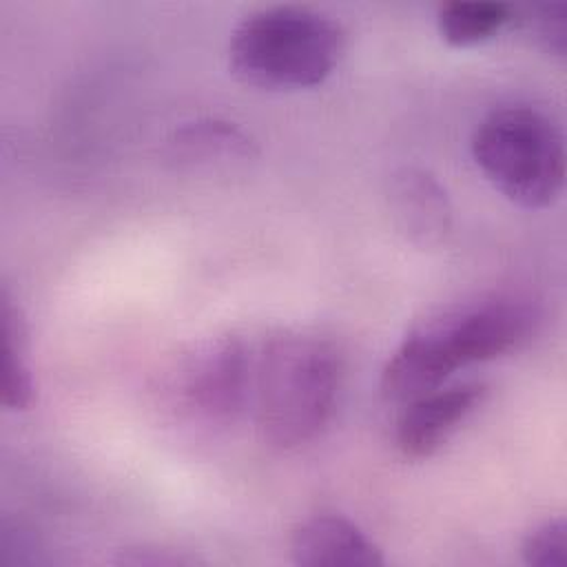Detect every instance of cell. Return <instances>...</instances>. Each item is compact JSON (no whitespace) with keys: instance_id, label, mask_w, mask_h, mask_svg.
Segmentation results:
<instances>
[{"instance_id":"cell-12","label":"cell","mask_w":567,"mask_h":567,"mask_svg":"<svg viewBox=\"0 0 567 567\" xmlns=\"http://www.w3.org/2000/svg\"><path fill=\"white\" fill-rule=\"evenodd\" d=\"M523 560L532 567L567 565V523L563 516L547 518L527 532L520 545Z\"/></svg>"},{"instance_id":"cell-3","label":"cell","mask_w":567,"mask_h":567,"mask_svg":"<svg viewBox=\"0 0 567 567\" xmlns=\"http://www.w3.org/2000/svg\"><path fill=\"white\" fill-rule=\"evenodd\" d=\"M346 35L328 16L272 7L248 16L230 38L233 73L250 86L268 91L310 89L339 64Z\"/></svg>"},{"instance_id":"cell-8","label":"cell","mask_w":567,"mask_h":567,"mask_svg":"<svg viewBox=\"0 0 567 567\" xmlns=\"http://www.w3.org/2000/svg\"><path fill=\"white\" fill-rule=\"evenodd\" d=\"M390 202L399 228L416 244H434L450 228V204L445 190L423 171L405 168L394 175Z\"/></svg>"},{"instance_id":"cell-14","label":"cell","mask_w":567,"mask_h":567,"mask_svg":"<svg viewBox=\"0 0 567 567\" xmlns=\"http://www.w3.org/2000/svg\"><path fill=\"white\" fill-rule=\"evenodd\" d=\"M0 560L22 565L38 560V538L18 523H4L0 532Z\"/></svg>"},{"instance_id":"cell-5","label":"cell","mask_w":567,"mask_h":567,"mask_svg":"<svg viewBox=\"0 0 567 567\" xmlns=\"http://www.w3.org/2000/svg\"><path fill=\"white\" fill-rule=\"evenodd\" d=\"M255 359L235 334L206 337L177 363L171 394L184 419L204 427L233 423L252 396Z\"/></svg>"},{"instance_id":"cell-6","label":"cell","mask_w":567,"mask_h":567,"mask_svg":"<svg viewBox=\"0 0 567 567\" xmlns=\"http://www.w3.org/2000/svg\"><path fill=\"white\" fill-rule=\"evenodd\" d=\"M483 383L434 388L403 403L396 421V447L405 458L432 456L483 403Z\"/></svg>"},{"instance_id":"cell-15","label":"cell","mask_w":567,"mask_h":567,"mask_svg":"<svg viewBox=\"0 0 567 567\" xmlns=\"http://www.w3.org/2000/svg\"><path fill=\"white\" fill-rule=\"evenodd\" d=\"M126 565H188L193 563L186 556H179L171 549L164 547H137V549H128L126 554H122L120 558Z\"/></svg>"},{"instance_id":"cell-11","label":"cell","mask_w":567,"mask_h":567,"mask_svg":"<svg viewBox=\"0 0 567 567\" xmlns=\"http://www.w3.org/2000/svg\"><path fill=\"white\" fill-rule=\"evenodd\" d=\"M0 317H2V337H4V383H2V403L9 410H27L33 401V374L24 354V321L20 310L11 303L7 290L0 297Z\"/></svg>"},{"instance_id":"cell-9","label":"cell","mask_w":567,"mask_h":567,"mask_svg":"<svg viewBox=\"0 0 567 567\" xmlns=\"http://www.w3.org/2000/svg\"><path fill=\"white\" fill-rule=\"evenodd\" d=\"M173 159L188 166H213L250 159L255 155V142L246 131L233 122L204 117L182 124L168 140Z\"/></svg>"},{"instance_id":"cell-2","label":"cell","mask_w":567,"mask_h":567,"mask_svg":"<svg viewBox=\"0 0 567 567\" xmlns=\"http://www.w3.org/2000/svg\"><path fill=\"white\" fill-rule=\"evenodd\" d=\"M341 365L334 348L306 332H281L255 357L252 401L261 439L279 450L312 441L330 421Z\"/></svg>"},{"instance_id":"cell-1","label":"cell","mask_w":567,"mask_h":567,"mask_svg":"<svg viewBox=\"0 0 567 567\" xmlns=\"http://www.w3.org/2000/svg\"><path fill=\"white\" fill-rule=\"evenodd\" d=\"M538 323L540 308L523 295L494 292L454 303L405 334L381 372V392L392 403H408L458 368L518 350Z\"/></svg>"},{"instance_id":"cell-7","label":"cell","mask_w":567,"mask_h":567,"mask_svg":"<svg viewBox=\"0 0 567 567\" xmlns=\"http://www.w3.org/2000/svg\"><path fill=\"white\" fill-rule=\"evenodd\" d=\"M290 558L299 567H379L385 563L379 545L341 514L303 518L290 536Z\"/></svg>"},{"instance_id":"cell-10","label":"cell","mask_w":567,"mask_h":567,"mask_svg":"<svg viewBox=\"0 0 567 567\" xmlns=\"http://www.w3.org/2000/svg\"><path fill=\"white\" fill-rule=\"evenodd\" d=\"M514 20V9L505 2L489 0H456L439 9L436 24L441 38L452 47H472L494 38L507 22Z\"/></svg>"},{"instance_id":"cell-4","label":"cell","mask_w":567,"mask_h":567,"mask_svg":"<svg viewBox=\"0 0 567 567\" xmlns=\"http://www.w3.org/2000/svg\"><path fill=\"white\" fill-rule=\"evenodd\" d=\"M472 157L509 202L545 208L565 184V142L551 117L514 104L487 113L472 135Z\"/></svg>"},{"instance_id":"cell-13","label":"cell","mask_w":567,"mask_h":567,"mask_svg":"<svg viewBox=\"0 0 567 567\" xmlns=\"http://www.w3.org/2000/svg\"><path fill=\"white\" fill-rule=\"evenodd\" d=\"M534 42L551 55L565 58L567 51V7L563 2L532 4L520 18Z\"/></svg>"}]
</instances>
